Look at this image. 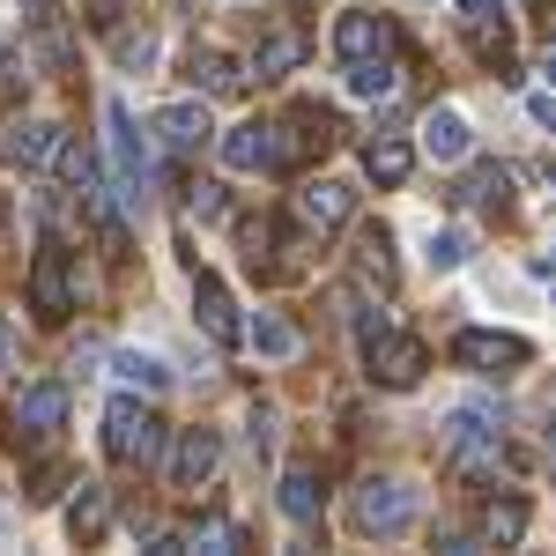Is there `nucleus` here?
<instances>
[{"mask_svg": "<svg viewBox=\"0 0 556 556\" xmlns=\"http://www.w3.org/2000/svg\"><path fill=\"white\" fill-rule=\"evenodd\" d=\"M497 453H505V424H497V408L468 401V408L445 416V460H453V468H490Z\"/></svg>", "mask_w": 556, "mask_h": 556, "instance_id": "obj_1", "label": "nucleus"}, {"mask_svg": "<svg viewBox=\"0 0 556 556\" xmlns=\"http://www.w3.org/2000/svg\"><path fill=\"white\" fill-rule=\"evenodd\" d=\"M23 38H30V60H38L45 75H75V60H83V38H75V15H67V8L38 0V8L23 15Z\"/></svg>", "mask_w": 556, "mask_h": 556, "instance_id": "obj_2", "label": "nucleus"}, {"mask_svg": "<svg viewBox=\"0 0 556 556\" xmlns=\"http://www.w3.org/2000/svg\"><path fill=\"white\" fill-rule=\"evenodd\" d=\"M334 141H342L334 112H319V104H298L290 119H275V164H267V172H298L304 156H327Z\"/></svg>", "mask_w": 556, "mask_h": 556, "instance_id": "obj_3", "label": "nucleus"}, {"mask_svg": "<svg viewBox=\"0 0 556 556\" xmlns=\"http://www.w3.org/2000/svg\"><path fill=\"white\" fill-rule=\"evenodd\" d=\"M104 445H112V460L149 468V460L164 453V424H156L141 401H112V408H104Z\"/></svg>", "mask_w": 556, "mask_h": 556, "instance_id": "obj_4", "label": "nucleus"}, {"mask_svg": "<svg viewBox=\"0 0 556 556\" xmlns=\"http://www.w3.org/2000/svg\"><path fill=\"white\" fill-rule=\"evenodd\" d=\"M408 519H416V490L408 482H379V475L356 482V527L364 534H401Z\"/></svg>", "mask_w": 556, "mask_h": 556, "instance_id": "obj_5", "label": "nucleus"}, {"mask_svg": "<svg viewBox=\"0 0 556 556\" xmlns=\"http://www.w3.org/2000/svg\"><path fill=\"white\" fill-rule=\"evenodd\" d=\"M534 349L519 342V334H482V327H468V334H453V364H468V371H519Z\"/></svg>", "mask_w": 556, "mask_h": 556, "instance_id": "obj_6", "label": "nucleus"}, {"mask_svg": "<svg viewBox=\"0 0 556 556\" xmlns=\"http://www.w3.org/2000/svg\"><path fill=\"white\" fill-rule=\"evenodd\" d=\"M30 312L52 319V327L75 312V290H67V260H60V245H45V253L30 260Z\"/></svg>", "mask_w": 556, "mask_h": 556, "instance_id": "obj_7", "label": "nucleus"}, {"mask_svg": "<svg viewBox=\"0 0 556 556\" xmlns=\"http://www.w3.org/2000/svg\"><path fill=\"white\" fill-rule=\"evenodd\" d=\"M60 424H67V386L60 379H30L15 393V430L23 438H52Z\"/></svg>", "mask_w": 556, "mask_h": 556, "instance_id": "obj_8", "label": "nucleus"}, {"mask_svg": "<svg viewBox=\"0 0 556 556\" xmlns=\"http://www.w3.org/2000/svg\"><path fill=\"white\" fill-rule=\"evenodd\" d=\"M215 468H223V438H215V430H178V445H172V490H201Z\"/></svg>", "mask_w": 556, "mask_h": 556, "instance_id": "obj_9", "label": "nucleus"}, {"mask_svg": "<svg viewBox=\"0 0 556 556\" xmlns=\"http://www.w3.org/2000/svg\"><path fill=\"white\" fill-rule=\"evenodd\" d=\"M104 119H112V156H119V193H127V208H141V193H149V156H141V134H134L127 104H112Z\"/></svg>", "mask_w": 556, "mask_h": 556, "instance_id": "obj_10", "label": "nucleus"}, {"mask_svg": "<svg viewBox=\"0 0 556 556\" xmlns=\"http://www.w3.org/2000/svg\"><path fill=\"white\" fill-rule=\"evenodd\" d=\"M364 364H371V379H379V386H416L430 371V349L416 342V334H386Z\"/></svg>", "mask_w": 556, "mask_h": 556, "instance_id": "obj_11", "label": "nucleus"}, {"mask_svg": "<svg viewBox=\"0 0 556 556\" xmlns=\"http://www.w3.org/2000/svg\"><path fill=\"white\" fill-rule=\"evenodd\" d=\"M193 312H201V327H208L215 349H238L245 342V327H238V304H230V290L215 282V275H201L193 282Z\"/></svg>", "mask_w": 556, "mask_h": 556, "instance_id": "obj_12", "label": "nucleus"}, {"mask_svg": "<svg viewBox=\"0 0 556 556\" xmlns=\"http://www.w3.org/2000/svg\"><path fill=\"white\" fill-rule=\"evenodd\" d=\"M186 83L201 89V97H238V89H245V67H238L230 52H215V45H193V52H186Z\"/></svg>", "mask_w": 556, "mask_h": 556, "instance_id": "obj_13", "label": "nucleus"}, {"mask_svg": "<svg viewBox=\"0 0 556 556\" xmlns=\"http://www.w3.org/2000/svg\"><path fill=\"white\" fill-rule=\"evenodd\" d=\"M149 127H156V141H164L172 156H193V149L215 134V127H208V104H164Z\"/></svg>", "mask_w": 556, "mask_h": 556, "instance_id": "obj_14", "label": "nucleus"}, {"mask_svg": "<svg viewBox=\"0 0 556 556\" xmlns=\"http://www.w3.org/2000/svg\"><path fill=\"white\" fill-rule=\"evenodd\" d=\"M334 52H342V60H379V52H393V23L349 8L342 23H334Z\"/></svg>", "mask_w": 556, "mask_h": 556, "instance_id": "obj_15", "label": "nucleus"}, {"mask_svg": "<svg viewBox=\"0 0 556 556\" xmlns=\"http://www.w3.org/2000/svg\"><path fill=\"white\" fill-rule=\"evenodd\" d=\"M298 60H304V30H298V23H275V30L260 38V52H253V67H245V75H260V83H282Z\"/></svg>", "mask_w": 556, "mask_h": 556, "instance_id": "obj_16", "label": "nucleus"}, {"mask_svg": "<svg viewBox=\"0 0 556 556\" xmlns=\"http://www.w3.org/2000/svg\"><path fill=\"white\" fill-rule=\"evenodd\" d=\"M468 149H475V134H468V119H460L453 104L424 112V156H438V164H460Z\"/></svg>", "mask_w": 556, "mask_h": 556, "instance_id": "obj_17", "label": "nucleus"}, {"mask_svg": "<svg viewBox=\"0 0 556 556\" xmlns=\"http://www.w3.org/2000/svg\"><path fill=\"white\" fill-rule=\"evenodd\" d=\"M349 208H356V193H349L342 178H312L298 193V215L312 223V230H334V223H349Z\"/></svg>", "mask_w": 556, "mask_h": 556, "instance_id": "obj_18", "label": "nucleus"}, {"mask_svg": "<svg viewBox=\"0 0 556 556\" xmlns=\"http://www.w3.org/2000/svg\"><path fill=\"white\" fill-rule=\"evenodd\" d=\"M104 527H112V490L104 482H83V497L67 505V534L89 549V542H104Z\"/></svg>", "mask_w": 556, "mask_h": 556, "instance_id": "obj_19", "label": "nucleus"}, {"mask_svg": "<svg viewBox=\"0 0 556 556\" xmlns=\"http://www.w3.org/2000/svg\"><path fill=\"white\" fill-rule=\"evenodd\" d=\"M356 275L379 282V290H393V230H386V223H364V230H356Z\"/></svg>", "mask_w": 556, "mask_h": 556, "instance_id": "obj_20", "label": "nucleus"}, {"mask_svg": "<svg viewBox=\"0 0 556 556\" xmlns=\"http://www.w3.org/2000/svg\"><path fill=\"white\" fill-rule=\"evenodd\" d=\"M223 164H230V172H267V164H275V127L223 134Z\"/></svg>", "mask_w": 556, "mask_h": 556, "instance_id": "obj_21", "label": "nucleus"}, {"mask_svg": "<svg viewBox=\"0 0 556 556\" xmlns=\"http://www.w3.org/2000/svg\"><path fill=\"white\" fill-rule=\"evenodd\" d=\"M60 141H67L60 127L30 119V127H15V134H8L0 149H8V164H30V172H38V164H52V156H60Z\"/></svg>", "mask_w": 556, "mask_h": 556, "instance_id": "obj_22", "label": "nucleus"}, {"mask_svg": "<svg viewBox=\"0 0 556 556\" xmlns=\"http://www.w3.org/2000/svg\"><path fill=\"white\" fill-rule=\"evenodd\" d=\"M505 193H513L505 164H475V172L453 186V201H460V208H505Z\"/></svg>", "mask_w": 556, "mask_h": 556, "instance_id": "obj_23", "label": "nucleus"}, {"mask_svg": "<svg viewBox=\"0 0 556 556\" xmlns=\"http://www.w3.org/2000/svg\"><path fill=\"white\" fill-rule=\"evenodd\" d=\"M364 172L379 178V186H401V178L416 172V149H408V141H401V134H379V141H371V149H364Z\"/></svg>", "mask_w": 556, "mask_h": 556, "instance_id": "obj_24", "label": "nucleus"}, {"mask_svg": "<svg viewBox=\"0 0 556 556\" xmlns=\"http://www.w3.org/2000/svg\"><path fill=\"white\" fill-rule=\"evenodd\" d=\"M104 38H112V60H119L127 75H149V67H156V30H149V23H141V30L119 23V30H104Z\"/></svg>", "mask_w": 556, "mask_h": 556, "instance_id": "obj_25", "label": "nucleus"}, {"mask_svg": "<svg viewBox=\"0 0 556 556\" xmlns=\"http://www.w3.org/2000/svg\"><path fill=\"white\" fill-rule=\"evenodd\" d=\"M282 513L298 519V527H312V519H319V475H312V468H290V475H282Z\"/></svg>", "mask_w": 556, "mask_h": 556, "instance_id": "obj_26", "label": "nucleus"}, {"mask_svg": "<svg viewBox=\"0 0 556 556\" xmlns=\"http://www.w3.org/2000/svg\"><path fill=\"white\" fill-rule=\"evenodd\" d=\"M349 89H356V97H393V89H401V67H393V60H349Z\"/></svg>", "mask_w": 556, "mask_h": 556, "instance_id": "obj_27", "label": "nucleus"}, {"mask_svg": "<svg viewBox=\"0 0 556 556\" xmlns=\"http://www.w3.org/2000/svg\"><path fill=\"white\" fill-rule=\"evenodd\" d=\"M186 549H215V556H238V549H253V534H245V527H230V519H201V527L186 534Z\"/></svg>", "mask_w": 556, "mask_h": 556, "instance_id": "obj_28", "label": "nucleus"}, {"mask_svg": "<svg viewBox=\"0 0 556 556\" xmlns=\"http://www.w3.org/2000/svg\"><path fill=\"white\" fill-rule=\"evenodd\" d=\"M112 371H119L127 386H141V393H164V386H172V371H164L156 356H141V349H119V356H112Z\"/></svg>", "mask_w": 556, "mask_h": 556, "instance_id": "obj_29", "label": "nucleus"}, {"mask_svg": "<svg viewBox=\"0 0 556 556\" xmlns=\"http://www.w3.org/2000/svg\"><path fill=\"white\" fill-rule=\"evenodd\" d=\"M253 349L282 364V356H298V327H290V319H275V312H260V319H253Z\"/></svg>", "mask_w": 556, "mask_h": 556, "instance_id": "obj_30", "label": "nucleus"}, {"mask_svg": "<svg viewBox=\"0 0 556 556\" xmlns=\"http://www.w3.org/2000/svg\"><path fill=\"white\" fill-rule=\"evenodd\" d=\"M482 527H490V542H519V534H527V505H519V497H497Z\"/></svg>", "mask_w": 556, "mask_h": 556, "instance_id": "obj_31", "label": "nucleus"}, {"mask_svg": "<svg viewBox=\"0 0 556 556\" xmlns=\"http://www.w3.org/2000/svg\"><path fill=\"white\" fill-rule=\"evenodd\" d=\"M468 253H475L468 230H430V267H445V275H453V267H460Z\"/></svg>", "mask_w": 556, "mask_h": 556, "instance_id": "obj_32", "label": "nucleus"}, {"mask_svg": "<svg viewBox=\"0 0 556 556\" xmlns=\"http://www.w3.org/2000/svg\"><path fill=\"white\" fill-rule=\"evenodd\" d=\"M67 490H83L75 468H38V475H30V505H60Z\"/></svg>", "mask_w": 556, "mask_h": 556, "instance_id": "obj_33", "label": "nucleus"}, {"mask_svg": "<svg viewBox=\"0 0 556 556\" xmlns=\"http://www.w3.org/2000/svg\"><path fill=\"white\" fill-rule=\"evenodd\" d=\"M386 334H393V319H386V312H356V349H364V356H371Z\"/></svg>", "mask_w": 556, "mask_h": 556, "instance_id": "obj_34", "label": "nucleus"}, {"mask_svg": "<svg viewBox=\"0 0 556 556\" xmlns=\"http://www.w3.org/2000/svg\"><path fill=\"white\" fill-rule=\"evenodd\" d=\"M193 215H201V223H223V215H230L223 186H193Z\"/></svg>", "mask_w": 556, "mask_h": 556, "instance_id": "obj_35", "label": "nucleus"}, {"mask_svg": "<svg viewBox=\"0 0 556 556\" xmlns=\"http://www.w3.org/2000/svg\"><path fill=\"white\" fill-rule=\"evenodd\" d=\"M89 23H97V30H119V23H127V0H89Z\"/></svg>", "mask_w": 556, "mask_h": 556, "instance_id": "obj_36", "label": "nucleus"}, {"mask_svg": "<svg viewBox=\"0 0 556 556\" xmlns=\"http://www.w3.org/2000/svg\"><path fill=\"white\" fill-rule=\"evenodd\" d=\"M253 453H275V408H253Z\"/></svg>", "mask_w": 556, "mask_h": 556, "instance_id": "obj_37", "label": "nucleus"}, {"mask_svg": "<svg viewBox=\"0 0 556 556\" xmlns=\"http://www.w3.org/2000/svg\"><path fill=\"white\" fill-rule=\"evenodd\" d=\"M0 371H15V327L0 319Z\"/></svg>", "mask_w": 556, "mask_h": 556, "instance_id": "obj_38", "label": "nucleus"}, {"mask_svg": "<svg viewBox=\"0 0 556 556\" xmlns=\"http://www.w3.org/2000/svg\"><path fill=\"white\" fill-rule=\"evenodd\" d=\"M534 119H542V127L556 134V97H534Z\"/></svg>", "mask_w": 556, "mask_h": 556, "instance_id": "obj_39", "label": "nucleus"}, {"mask_svg": "<svg viewBox=\"0 0 556 556\" xmlns=\"http://www.w3.org/2000/svg\"><path fill=\"white\" fill-rule=\"evenodd\" d=\"M534 275H549V282H556V253H542V260H534Z\"/></svg>", "mask_w": 556, "mask_h": 556, "instance_id": "obj_40", "label": "nucleus"}, {"mask_svg": "<svg viewBox=\"0 0 556 556\" xmlns=\"http://www.w3.org/2000/svg\"><path fill=\"white\" fill-rule=\"evenodd\" d=\"M453 8H460V15H482V8H490V0H453Z\"/></svg>", "mask_w": 556, "mask_h": 556, "instance_id": "obj_41", "label": "nucleus"}, {"mask_svg": "<svg viewBox=\"0 0 556 556\" xmlns=\"http://www.w3.org/2000/svg\"><path fill=\"white\" fill-rule=\"evenodd\" d=\"M542 453H549V468H556V424H549V438H542Z\"/></svg>", "mask_w": 556, "mask_h": 556, "instance_id": "obj_42", "label": "nucleus"}, {"mask_svg": "<svg viewBox=\"0 0 556 556\" xmlns=\"http://www.w3.org/2000/svg\"><path fill=\"white\" fill-rule=\"evenodd\" d=\"M542 75H549V83H556V52H549V67H542Z\"/></svg>", "mask_w": 556, "mask_h": 556, "instance_id": "obj_43", "label": "nucleus"}]
</instances>
